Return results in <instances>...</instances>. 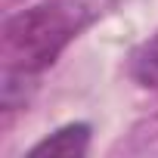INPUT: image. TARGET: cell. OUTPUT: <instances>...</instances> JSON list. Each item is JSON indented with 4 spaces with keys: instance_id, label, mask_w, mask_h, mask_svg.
Returning a JSON list of instances; mask_svg holds the SVG:
<instances>
[{
    "instance_id": "3957f363",
    "label": "cell",
    "mask_w": 158,
    "mask_h": 158,
    "mask_svg": "<svg viewBox=\"0 0 158 158\" xmlns=\"http://www.w3.org/2000/svg\"><path fill=\"white\" fill-rule=\"evenodd\" d=\"M127 71H130V77H133L139 87L158 90V31H155L152 37H146V40L130 53Z\"/></svg>"
},
{
    "instance_id": "7a4b0ae2",
    "label": "cell",
    "mask_w": 158,
    "mask_h": 158,
    "mask_svg": "<svg viewBox=\"0 0 158 158\" xmlns=\"http://www.w3.org/2000/svg\"><path fill=\"white\" fill-rule=\"evenodd\" d=\"M90 124L77 121V124H65L59 130H53L50 136H44L40 143H34L28 149L31 158H84L90 152Z\"/></svg>"
},
{
    "instance_id": "6da1fadb",
    "label": "cell",
    "mask_w": 158,
    "mask_h": 158,
    "mask_svg": "<svg viewBox=\"0 0 158 158\" xmlns=\"http://www.w3.org/2000/svg\"><path fill=\"white\" fill-rule=\"evenodd\" d=\"M93 22L87 0H44L6 16L0 31V99L3 112L28 102L34 81L65 53V47Z\"/></svg>"
}]
</instances>
